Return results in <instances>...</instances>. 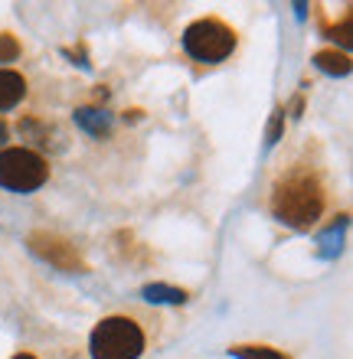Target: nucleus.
<instances>
[{
    "instance_id": "obj_7",
    "label": "nucleus",
    "mask_w": 353,
    "mask_h": 359,
    "mask_svg": "<svg viewBox=\"0 0 353 359\" xmlns=\"http://www.w3.org/2000/svg\"><path fill=\"white\" fill-rule=\"evenodd\" d=\"M76 121L82 124L88 134H95V137H102V134L112 131V121H108V114L95 111V108H79V111H76Z\"/></svg>"
},
{
    "instance_id": "obj_10",
    "label": "nucleus",
    "mask_w": 353,
    "mask_h": 359,
    "mask_svg": "<svg viewBox=\"0 0 353 359\" xmlns=\"http://www.w3.org/2000/svg\"><path fill=\"white\" fill-rule=\"evenodd\" d=\"M232 356L239 359H288L285 353H278V350H268V346H232Z\"/></svg>"
},
{
    "instance_id": "obj_4",
    "label": "nucleus",
    "mask_w": 353,
    "mask_h": 359,
    "mask_svg": "<svg viewBox=\"0 0 353 359\" xmlns=\"http://www.w3.org/2000/svg\"><path fill=\"white\" fill-rule=\"evenodd\" d=\"M49 180V163L29 147L0 151V187L13 193H33Z\"/></svg>"
},
{
    "instance_id": "obj_1",
    "label": "nucleus",
    "mask_w": 353,
    "mask_h": 359,
    "mask_svg": "<svg viewBox=\"0 0 353 359\" xmlns=\"http://www.w3.org/2000/svg\"><path fill=\"white\" fill-rule=\"evenodd\" d=\"M324 212V187L314 170L298 167L281 173L272 187V216L291 229H311Z\"/></svg>"
},
{
    "instance_id": "obj_3",
    "label": "nucleus",
    "mask_w": 353,
    "mask_h": 359,
    "mask_svg": "<svg viewBox=\"0 0 353 359\" xmlns=\"http://www.w3.org/2000/svg\"><path fill=\"white\" fill-rule=\"evenodd\" d=\"M183 49L197 62H222L236 49V29L216 17H203L183 29Z\"/></svg>"
},
{
    "instance_id": "obj_12",
    "label": "nucleus",
    "mask_w": 353,
    "mask_h": 359,
    "mask_svg": "<svg viewBox=\"0 0 353 359\" xmlns=\"http://www.w3.org/2000/svg\"><path fill=\"white\" fill-rule=\"evenodd\" d=\"M4 141H7V124L0 121V144H4Z\"/></svg>"
},
{
    "instance_id": "obj_11",
    "label": "nucleus",
    "mask_w": 353,
    "mask_h": 359,
    "mask_svg": "<svg viewBox=\"0 0 353 359\" xmlns=\"http://www.w3.org/2000/svg\"><path fill=\"white\" fill-rule=\"evenodd\" d=\"M20 56V43L10 33H0V62H13Z\"/></svg>"
},
{
    "instance_id": "obj_9",
    "label": "nucleus",
    "mask_w": 353,
    "mask_h": 359,
    "mask_svg": "<svg viewBox=\"0 0 353 359\" xmlns=\"http://www.w3.org/2000/svg\"><path fill=\"white\" fill-rule=\"evenodd\" d=\"M141 294L154 304H183L187 301V294H183L180 287H171V284H147Z\"/></svg>"
},
{
    "instance_id": "obj_13",
    "label": "nucleus",
    "mask_w": 353,
    "mask_h": 359,
    "mask_svg": "<svg viewBox=\"0 0 353 359\" xmlns=\"http://www.w3.org/2000/svg\"><path fill=\"white\" fill-rule=\"evenodd\" d=\"M13 359H36V356H33V353H17Z\"/></svg>"
},
{
    "instance_id": "obj_8",
    "label": "nucleus",
    "mask_w": 353,
    "mask_h": 359,
    "mask_svg": "<svg viewBox=\"0 0 353 359\" xmlns=\"http://www.w3.org/2000/svg\"><path fill=\"white\" fill-rule=\"evenodd\" d=\"M314 66L331 72V76H347L350 72V59L344 53H334V49H324V53H317L314 56Z\"/></svg>"
},
{
    "instance_id": "obj_6",
    "label": "nucleus",
    "mask_w": 353,
    "mask_h": 359,
    "mask_svg": "<svg viewBox=\"0 0 353 359\" xmlns=\"http://www.w3.org/2000/svg\"><path fill=\"white\" fill-rule=\"evenodd\" d=\"M27 98V79L13 69H0V111L17 108Z\"/></svg>"
},
{
    "instance_id": "obj_2",
    "label": "nucleus",
    "mask_w": 353,
    "mask_h": 359,
    "mask_svg": "<svg viewBox=\"0 0 353 359\" xmlns=\"http://www.w3.org/2000/svg\"><path fill=\"white\" fill-rule=\"evenodd\" d=\"M88 353L92 359H141L144 330L131 317H105L88 337Z\"/></svg>"
},
{
    "instance_id": "obj_5",
    "label": "nucleus",
    "mask_w": 353,
    "mask_h": 359,
    "mask_svg": "<svg viewBox=\"0 0 353 359\" xmlns=\"http://www.w3.org/2000/svg\"><path fill=\"white\" fill-rule=\"evenodd\" d=\"M29 245H33L36 255H43L46 262H53V265H59V268H69V271H72V268H86L76 255V245H69V242H62V238H56V236L36 232V236L29 238Z\"/></svg>"
}]
</instances>
